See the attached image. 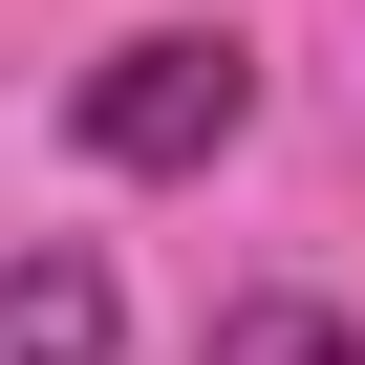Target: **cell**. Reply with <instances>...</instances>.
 <instances>
[{"mask_svg":"<svg viewBox=\"0 0 365 365\" xmlns=\"http://www.w3.org/2000/svg\"><path fill=\"white\" fill-rule=\"evenodd\" d=\"M65 129H86V172H215L258 129V43L237 22H150V43H108L65 86Z\"/></svg>","mask_w":365,"mask_h":365,"instance_id":"cell-1","label":"cell"},{"mask_svg":"<svg viewBox=\"0 0 365 365\" xmlns=\"http://www.w3.org/2000/svg\"><path fill=\"white\" fill-rule=\"evenodd\" d=\"M108 344H129V279H108L86 237L0 258V365H108Z\"/></svg>","mask_w":365,"mask_h":365,"instance_id":"cell-2","label":"cell"},{"mask_svg":"<svg viewBox=\"0 0 365 365\" xmlns=\"http://www.w3.org/2000/svg\"><path fill=\"white\" fill-rule=\"evenodd\" d=\"M194 365H365V322H344V301H215Z\"/></svg>","mask_w":365,"mask_h":365,"instance_id":"cell-3","label":"cell"}]
</instances>
